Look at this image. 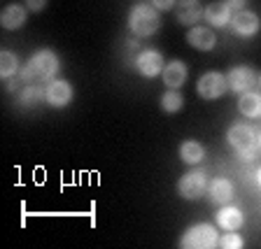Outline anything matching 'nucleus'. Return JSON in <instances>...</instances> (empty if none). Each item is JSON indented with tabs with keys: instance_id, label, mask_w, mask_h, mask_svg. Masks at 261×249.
<instances>
[{
	"instance_id": "1",
	"label": "nucleus",
	"mask_w": 261,
	"mask_h": 249,
	"mask_svg": "<svg viewBox=\"0 0 261 249\" xmlns=\"http://www.w3.org/2000/svg\"><path fill=\"white\" fill-rule=\"evenodd\" d=\"M61 70V59L54 49H38L28 56L23 68L19 70V81L23 84H47L56 79Z\"/></svg>"
},
{
	"instance_id": "2",
	"label": "nucleus",
	"mask_w": 261,
	"mask_h": 249,
	"mask_svg": "<svg viewBox=\"0 0 261 249\" xmlns=\"http://www.w3.org/2000/svg\"><path fill=\"white\" fill-rule=\"evenodd\" d=\"M161 28V12L149 3L142 0L128 10V31L133 38H152Z\"/></svg>"
},
{
	"instance_id": "3",
	"label": "nucleus",
	"mask_w": 261,
	"mask_h": 249,
	"mask_svg": "<svg viewBox=\"0 0 261 249\" xmlns=\"http://www.w3.org/2000/svg\"><path fill=\"white\" fill-rule=\"evenodd\" d=\"M226 142L243 161H254L259 154V133L245 121L231 124V128L226 130Z\"/></svg>"
},
{
	"instance_id": "4",
	"label": "nucleus",
	"mask_w": 261,
	"mask_h": 249,
	"mask_svg": "<svg viewBox=\"0 0 261 249\" xmlns=\"http://www.w3.org/2000/svg\"><path fill=\"white\" fill-rule=\"evenodd\" d=\"M219 244V233L212 224L198 222L189 226L179 238V247L182 249H215Z\"/></svg>"
},
{
	"instance_id": "5",
	"label": "nucleus",
	"mask_w": 261,
	"mask_h": 249,
	"mask_svg": "<svg viewBox=\"0 0 261 249\" xmlns=\"http://www.w3.org/2000/svg\"><path fill=\"white\" fill-rule=\"evenodd\" d=\"M207 184H210V179H207L205 170H189L177 179V193L185 201H198L207 193Z\"/></svg>"
},
{
	"instance_id": "6",
	"label": "nucleus",
	"mask_w": 261,
	"mask_h": 249,
	"mask_svg": "<svg viewBox=\"0 0 261 249\" xmlns=\"http://www.w3.org/2000/svg\"><path fill=\"white\" fill-rule=\"evenodd\" d=\"M228 91V81H226V75L217 70H207L198 77L196 81V93L203 98V100H219L224 93Z\"/></svg>"
},
{
	"instance_id": "7",
	"label": "nucleus",
	"mask_w": 261,
	"mask_h": 249,
	"mask_svg": "<svg viewBox=\"0 0 261 249\" xmlns=\"http://www.w3.org/2000/svg\"><path fill=\"white\" fill-rule=\"evenodd\" d=\"M72 98H75V89H72V84L68 79H63V77H56V79L47 81L44 84V103L49 105V107H68V105L72 103Z\"/></svg>"
},
{
	"instance_id": "8",
	"label": "nucleus",
	"mask_w": 261,
	"mask_h": 249,
	"mask_svg": "<svg viewBox=\"0 0 261 249\" xmlns=\"http://www.w3.org/2000/svg\"><path fill=\"white\" fill-rule=\"evenodd\" d=\"M133 65L140 77L145 79H154V77H161L163 68H166V59L159 49H142L140 54L133 59Z\"/></svg>"
},
{
	"instance_id": "9",
	"label": "nucleus",
	"mask_w": 261,
	"mask_h": 249,
	"mask_svg": "<svg viewBox=\"0 0 261 249\" xmlns=\"http://www.w3.org/2000/svg\"><path fill=\"white\" fill-rule=\"evenodd\" d=\"M226 81H228V91L233 93H245V91H252L259 81V72L250 65H233L231 70L226 72Z\"/></svg>"
},
{
	"instance_id": "10",
	"label": "nucleus",
	"mask_w": 261,
	"mask_h": 249,
	"mask_svg": "<svg viewBox=\"0 0 261 249\" xmlns=\"http://www.w3.org/2000/svg\"><path fill=\"white\" fill-rule=\"evenodd\" d=\"M228 26H231V31H233L238 38L250 40L261 31V19H259V14L252 10H240V12H233Z\"/></svg>"
},
{
	"instance_id": "11",
	"label": "nucleus",
	"mask_w": 261,
	"mask_h": 249,
	"mask_svg": "<svg viewBox=\"0 0 261 249\" xmlns=\"http://www.w3.org/2000/svg\"><path fill=\"white\" fill-rule=\"evenodd\" d=\"M187 44L198 51H212L217 47V33L212 31V26H191L187 31Z\"/></svg>"
},
{
	"instance_id": "12",
	"label": "nucleus",
	"mask_w": 261,
	"mask_h": 249,
	"mask_svg": "<svg viewBox=\"0 0 261 249\" xmlns=\"http://www.w3.org/2000/svg\"><path fill=\"white\" fill-rule=\"evenodd\" d=\"M205 7L201 5V0H177L175 5V19L182 26H198V21L203 19Z\"/></svg>"
},
{
	"instance_id": "13",
	"label": "nucleus",
	"mask_w": 261,
	"mask_h": 249,
	"mask_svg": "<svg viewBox=\"0 0 261 249\" xmlns=\"http://www.w3.org/2000/svg\"><path fill=\"white\" fill-rule=\"evenodd\" d=\"M187 75H189V65L185 61L179 59H173L166 63L161 72V81L166 84V89H182L187 81Z\"/></svg>"
},
{
	"instance_id": "14",
	"label": "nucleus",
	"mask_w": 261,
	"mask_h": 249,
	"mask_svg": "<svg viewBox=\"0 0 261 249\" xmlns=\"http://www.w3.org/2000/svg\"><path fill=\"white\" fill-rule=\"evenodd\" d=\"M215 222H217L219 228H224V231H240V228L245 226V212L240 210L238 205H222L217 210V214H215Z\"/></svg>"
},
{
	"instance_id": "15",
	"label": "nucleus",
	"mask_w": 261,
	"mask_h": 249,
	"mask_svg": "<svg viewBox=\"0 0 261 249\" xmlns=\"http://www.w3.org/2000/svg\"><path fill=\"white\" fill-rule=\"evenodd\" d=\"M233 182L226 177H212L210 184H207V198H210L215 205H228L233 201Z\"/></svg>"
},
{
	"instance_id": "16",
	"label": "nucleus",
	"mask_w": 261,
	"mask_h": 249,
	"mask_svg": "<svg viewBox=\"0 0 261 249\" xmlns=\"http://www.w3.org/2000/svg\"><path fill=\"white\" fill-rule=\"evenodd\" d=\"M28 21V7L19 5V3H10V5L3 7V14H0V23L5 31H19L23 28Z\"/></svg>"
},
{
	"instance_id": "17",
	"label": "nucleus",
	"mask_w": 261,
	"mask_h": 249,
	"mask_svg": "<svg viewBox=\"0 0 261 249\" xmlns=\"http://www.w3.org/2000/svg\"><path fill=\"white\" fill-rule=\"evenodd\" d=\"M231 16H233V12L228 10V5L224 0L210 3V5L205 7V12H203V19H205L207 26H212V28H226L228 23H231Z\"/></svg>"
},
{
	"instance_id": "18",
	"label": "nucleus",
	"mask_w": 261,
	"mask_h": 249,
	"mask_svg": "<svg viewBox=\"0 0 261 249\" xmlns=\"http://www.w3.org/2000/svg\"><path fill=\"white\" fill-rule=\"evenodd\" d=\"M179 161L185 165H198L205 161V147L198 140H182L179 142Z\"/></svg>"
},
{
	"instance_id": "19",
	"label": "nucleus",
	"mask_w": 261,
	"mask_h": 249,
	"mask_svg": "<svg viewBox=\"0 0 261 249\" xmlns=\"http://www.w3.org/2000/svg\"><path fill=\"white\" fill-rule=\"evenodd\" d=\"M238 109L247 119H261V93L245 91L238 96Z\"/></svg>"
},
{
	"instance_id": "20",
	"label": "nucleus",
	"mask_w": 261,
	"mask_h": 249,
	"mask_svg": "<svg viewBox=\"0 0 261 249\" xmlns=\"http://www.w3.org/2000/svg\"><path fill=\"white\" fill-rule=\"evenodd\" d=\"M19 68H21L19 56H16L14 51H10V49H3V51H0V75H3V79L19 77Z\"/></svg>"
},
{
	"instance_id": "21",
	"label": "nucleus",
	"mask_w": 261,
	"mask_h": 249,
	"mask_svg": "<svg viewBox=\"0 0 261 249\" xmlns=\"http://www.w3.org/2000/svg\"><path fill=\"white\" fill-rule=\"evenodd\" d=\"M159 105H161V109L166 114H177V112H182V107H185V96L179 93V89H168V91L161 96Z\"/></svg>"
},
{
	"instance_id": "22",
	"label": "nucleus",
	"mask_w": 261,
	"mask_h": 249,
	"mask_svg": "<svg viewBox=\"0 0 261 249\" xmlns=\"http://www.w3.org/2000/svg\"><path fill=\"white\" fill-rule=\"evenodd\" d=\"M44 100V89L40 87V84H26V89L21 91V96H19V103L23 105V107H35L38 103H42Z\"/></svg>"
},
{
	"instance_id": "23",
	"label": "nucleus",
	"mask_w": 261,
	"mask_h": 249,
	"mask_svg": "<svg viewBox=\"0 0 261 249\" xmlns=\"http://www.w3.org/2000/svg\"><path fill=\"white\" fill-rule=\"evenodd\" d=\"M217 247L222 249H243L245 240L238 231H224V235H219V244Z\"/></svg>"
},
{
	"instance_id": "24",
	"label": "nucleus",
	"mask_w": 261,
	"mask_h": 249,
	"mask_svg": "<svg viewBox=\"0 0 261 249\" xmlns=\"http://www.w3.org/2000/svg\"><path fill=\"white\" fill-rule=\"evenodd\" d=\"M149 3H152L159 12H170V10H175V5H177V0H149Z\"/></svg>"
},
{
	"instance_id": "25",
	"label": "nucleus",
	"mask_w": 261,
	"mask_h": 249,
	"mask_svg": "<svg viewBox=\"0 0 261 249\" xmlns=\"http://www.w3.org/2000/svg\"><path fill=\"white\" fill-rule=\"evenodd\" d=\"M23 5L28 7V12H42L47 7V0H26Z\"/></svg>"
},
{
	"instance_id": "26",
	"label": "nucleus",
	"mask_w": 261,
	"mask_h": 249,
	"mask_svg": "<svg viewBox=\"0 0 261 249\" xmlns=\"http://www.w3.org/2000/svg\"><path fill=\"white\" fill-rule=\"evenodd\" d=\"M228 5L231 12H240V10H247V0H224Z\"/></svg>"
},
{
	"instance_id": "27",
	"label": "nucleus",
	"mask_w": 261,
	"mask_h": 249,
	"mask_svg": "<svg viewBox=\"0 0 261 249\" xmlns=\"http://www.w3.org/2000/svg\"><path fill=\"white\" fill-rule=\"evenodd\" d=\"M256 184H259V189H261V165L256 168Z\"/></svg>"
},
{
	"instance_id": "28",
	"label": "nucleus",
	"mask_w": 261,
	"mask_h": 249,
	"mask_svg": "<svg viewBox=\"0 0 261 249\" xmlns=\"http://www.w3.org/2000/svg\"><path fill=\"white\" fill-rule=\"evenodd\" d=\"M259 152H261V130H259Z\"/></svg>"
},
{
	"instance_id": "29",
	"label": "nucleus",
	"mask_w": 261,
	"mask_h": 249,
	"mask_svg": "<svg viewBox=\"0 0 261 249\" xmlns=\"http://www.w3.org/2000/svg\"><path fill=\"white\" fill-rule=\"evenodd\" d=\"M256 84H259V87H261V72H259V81H256Z\"/></svg>"
}]
</instances>
